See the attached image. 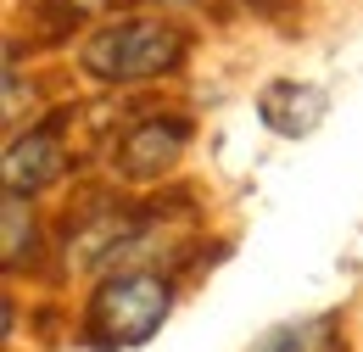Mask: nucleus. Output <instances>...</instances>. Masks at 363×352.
I'll list each match as a JSON object with an SVG mask.
<instances>
[{
	"mask_svg": "<svg viewBox=\"0 0 363 352\" xmlns=\"http://www.w3.org/2000/svg\"><path fill=\"white\" fill-rule=\"evenodd\" d=\"M84 73L101 84H145L184 62V34L162 17H118L84 40Z\"/></svg>",
	"mask_w": 363,
	"mask_h": 352,
	"instance_id": "obj_1",
	"label": "nucleus"
},
{
	"mask_svg": "<svg viewBox=\"0 0 363 352\" xmlns=\"http://www.w3.org/2000/svg\"><path fill=\"white\" fill-rule=\"evenodd\" d=\"M174 308V285L162 274H112L90 297L84 313V341L95 352H123L140 347L162 330V319Z\"/></svg>",
	"mask_w": 363,
	"mask_h": 352,
	"instance_id": "obj_2",
	"label": "nucleus"
},
{
	"mask_svg": "<svg viewBox=\"0 0 363 352\" xmlns=\"http://www.w3.org/2000/svg\"><path fill=\"white\" fill-rule=\"evenodd\" d=\"M190 145V123L184 118H145L118 140L112 151V168L118 179H157L179 163V151Z\"/></svg>",
	"mask_w": 363,
	"mask_h": 352,
	"instance_id": "obj_3",
	"label": "nucleus"
},
{
	"mask_svg": "<svg viewBox=\"0 0 363 352\" xmlns=\"http://www.w3.org/2000/svg\"><path fill=\"white\" fill-rule=\"evenodd\" d=\"M324 112H330V95L318 84H302V79H269V84L257 89V118L274 134L302 140V134H313L324 123Z\"/></svg>",
	"mask_w": 363,
	"mask_h": 352,
	"instance_id": "obj_4",
	"label": "nucleus"
},
{
	"mask_svg": "<svg viewBox=\"0 0 363 352\" xmlns=\"http://www.w3.org/2000/svg\"><path fill=\"white\" fill-rule=\"evenodd\" d=\"M67 168V145H62V134L56 129H34L28 140H11L6 145V196H34V190H45L56 185Z\"/></svg>",
	"mask_w": 363,
	"mask_h": 352,
	"instance_id": "obj_5",
	"label": "nucleus"
},
{
	"mask_svg": "<svg viewBox=\"0 0 363 352\" xmlns=\"http://www.w3.org/2000/svg\"><path fill=\"white\" fill-rule=\"evenodd\" d=\"M335 347V319H296V324H274L269 336H257L252 352H330Z\"/></svg>",
	"mask_w": 363,
	"mask_h": 352,
	"instance_id": "obj_6",
	"label": "nucleus"
},
{
	"mask_svg": "<svg viewBox=\"0 0 363 352\" xmlns=\"http://www.w3.org/2000/svg\"><path fill=\"white\" fill-rule=\"evenodd\" d=\"M6 268H23L34 258V246H40V235H34V207L23 202V196H6Z\"/></svg>",
	"mask_w": 363,
	"mask_h": 352,
	"instance_id": "obj_7",
	"label": "nucleus"
}]
</instances>
